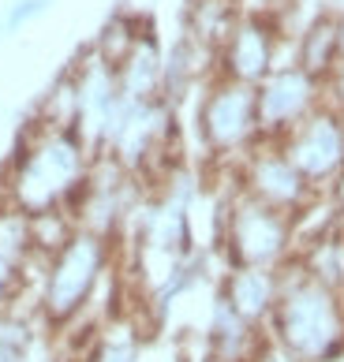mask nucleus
Returning a JSON list of instances; mask_svg holds the SVG:
<instances>
[{
	"mask_svg": "<svg viewBox=\"0 0 344 362\" xmlns=\"http://www.w3.org/2000/svg\"><path fill=\"white\" fill-rule=\"evenodd\" d=\"M83 355H86V362H139L142 337H139L135 321L116 317V321L98 325V332L90 337V347Z\"/></svg>",
	"mask_w": 344,
	"mask_h": 362,
	"instance_id": "nucleus-16",
	"label": "nucleus"
},
{
	"mask_svg": "<svg viewBox=\"0 0 344 362\" xmlns=\"http://www.w3.org/2000/svg\"><path fill=\"white\" fill-rule=\"evenodd\" d=\"M116 239L75 228L64 243L42 262V284H38V321L45 329H68L90 310L101 280L113 273Z\"/></svg>",
	"mask_w": 344,
	"mask_h": 362,
	"instance_id": "nucleus-3",
	"label": "nucleus"
},
{
	"mask_svg": "<svg viewBox=\"0 0 344 362\" xmlns=\"http://www.w3.org/2000/svg\"><path fill=\"white\" fill-rule=\"evenodd\" d=\"M255 105L262 139L281 142L296 124H303L314 109L326 105V83L303 71L299 64H281L255 86Z\"/></svg>",
	"mask_w": 344,
	"mask_h": 362,
	"instance_id": "nucleus-8",
	"label": "nucleus"
},
{
	"mask_svg": "<svg viewBox=\"0 0 344 362\" xmlns=\"http://www.w3.org/2000/svg\"><path fill=\"white\" fill-rule=\"evenodd\" d=\"M296 64L292 57V37L277 30V23L258 11H240V19L217 49V75L232 83L258 86L273 68Z\"/></svg>",
	"mask_w": 344,
	"mask_h": 362,
	"instance_id": "nucleus-6",
	"label": "nucleus"
},
{
	"mask_svg": "<svg viewBox=\"0 0 344 362\" xmlns=\"http://www.w3.org/2000/svg\"><path fill=\"white\" fill-rule=\"evenodd\" d=\"M94 157L98 153L75 131L42 127L30 119L16 142L4 180H0V202L26 217L68 213L90 176Z\"/></svg>",
	"mask_w": 344,
	"mask_h": 362,
	"instance_id": "nucleus-1",
	"label": "nucleus"
},
{
	"mask_svg": "<svg viewBox=\"0 0 344 362\" xmlns=\"http://www.w3.org/2000/svg\"><path fill=\"white\" fill-rule=\"evenodd\" d=\"M195 131L210 168H236L262 142L255 86L214 75L198 98Z\"/></svg>",
	"mask_w": 344,
	"mask_h": 362,
	"instance_id": "nucleus-5",
	"label": "nucleus"
},
{
	"mask_svg": "<svg viewBox=\"0 0 344 362\" xmlns=\"http://www.w3.org/2000/svg\"><path fill=\"white\" fill-rule=\"evenodd\" d=\"M281 150L299 168V176L311 183L314 194H329V187L344 176V124H340V116L329 105L314 109L303 124H296L281 139Z\"/></svg>",
	"mask_w": 344,
	"mask_h": 362,
	"instance_id": "nucleus-9",
	"label": "nucleus"
},
{
	"mask_svg": "<svg viewBox=\"0 0 344 362\" xmlns=\"http://www.w3.org/2000/svg\"><path fill=\"white\" fill-rule=\"evenodd\" d=\"M75 119H79V90H75L71 71H64L57 83L42 93V101H38V109H34V124L75 131Z\"/></svg>",
	"mask_w": 344,
	"mask_h": 362,
	"instance_id": "nucleus-17",
	"label": "nucleus"
},
{
	"mask_svg": "<svg viewBox=\"0 0 344 362\" xmlns=\"http://www.w3.org/2000/svg\"><path fill=\"white\" fill-rule=\"evenodd\" d=\"M217 299L229 303L247 325L266 329L273 317V306L281 299V269H255V265H224V276L217 284Z\"/></svg>",
	"mask_w": 344,
	"mask_h": 362,
	"instance_id": "nucleus-11",
	"label": "nucleus"
},
{
	"mask_svg": "<svg viewBox=\"0 0 344 362\" xmlns=\"http://www.w3.org/2000/svg\"><path fill=\"white\" fill-rule=\"evenodd\" d=\"M337 49H340V64H344V11H337Z\"/></svg>",
	"mask_w": 344,
	"mask_h": 362,
	"instance_id": "nucleus-21",
	"label": "nucleus"
},
{
	"mask_svg": "<svg viewBox=\"0 0 344 362\" xmlns=\"http://www.w3.org/2000/svg\"><path fill=\"white\" fill-rule=\"evenodd\" d=\"M217 250L224 254V265L285 269L296 258V221L247 198L243 191H229L221 209Z\"/></svg>",
	"mask_w": 344,
	"mask_h": 362,
	"instance_id": "nucleus-4",
	"label": "nucleus"
},
{
	"mask_svg": "<svg viewBox=\"0 0 344 362\" xmlns=\"http://www.w3.org/2000/svg\"><path fill=\"white\" fill-rule=\"evenodd\" d=\"M292 57L303 71H311L314 78H326L340 68V49H337V16L322 11L314 16L303 30L292 37Z\"/></svg>",
	"mask_w": 344,
	"mask_h": 362,
	"instance_id": "nucleus-13",
	"label": "nucleus"
},
{
	"mask_svg": "<svg viewBox=\"0 0 344 362\" xmlns=\"http://www.w3.org/2000/svg\"><path fill=\"white\" fill-rule=\"evenodd\" d=\"M71 78L79 90V119H75V135L83 139L94 153L105 150L116 119L124 112V98H120V83H116V68L105 64L94 49H83V57L71 64Z\"/></svg>",
	"mask_w": 344,
	"mask_h": 362,
	"instance_id": "nucleus-10",
	"label": "nucleus"
},
{
	"mask_svg": "<svg viewBox=\"0 0 344 362\" xmlns=\"http://www.w3.org/2000/svg\"><path fill=\"white\" fill-rule=\"evenodd\" d=\"M232 176H236V191H243L247 198H255V202L270 206V209L288 213L292 221L319 198L311 191V183L299 176V168L288 160L281 142H270V139H262L232 168Z\"/></svg>",
	"mask_w": 344,
	"mask_h": 362,
	"instance_id": "nucleus-7",
	"label": "nucleus"
},
{
	"mask_svg": "<svg viewBox=\"0 0 344 362\" xmlns=\"http://www.w3.org/2000/svg\"><path fill=\"white\" fill-rule=\"evenodd\" d=\"M116 83H120V98L131 105L157 101L165 86V52L154 37V26H147L135 45L127 49V57L116 64Z\"/></svg>",
	"mask_w": 344,
	"mask_h": 362,
	"instance_id": "nucleus-12",
	"label": "nucleus"
},
{
	"mask_svg": "<svg viewBox=\"0 0 344 362\" xmlns=\"http://www.w3.org/2000/svg\"><path fill=\"white\" fill-rule=\"evenodd\" d=\"M292 262L311 280H319V284L344 295V224H333L319 235L303 239V243L296 247Z\"/></svg>",
	"mask_w": 344,
	"mask_h": 362,
	"instance_id": "nucleus-14",
	"label": "nucleus"
},
{
	"mask_svg": "<svg viewBox=\"0 0 344 362\" xmlns=\"http://www.w3.org/2000/svg\"><path fill=\"white\" fill-rule=\"evenodd\" d=\"M266 337L296 362L344 358V295L288 262L281 269V299L273 306Z\"/></svg>",
	"mask_w": 344,
	"mask_h": 362,
	"instance_id": "nucleus-2",
	"label": "nucleus"
},
{
	"mask_svg": "<svg viewBox=\"0 0 344 362\" xmlns=\"http://www.w3.org/2000/svg\"><path fill=\"white\" fill-rule=\"evenodd\" d=\"M38 11H45V0H19V8L8 16V26H23L26 19H34Z\"/></svg>",
	"mask_w": 344,
	"mask_h": 362,
	"instance_id": "nucleus-20",
	"label": "nucleus"
},
{
	"mask_svg": "<svg viewBox=\"0 0 344 362\" xmlns=\"http://www.w3.org/2000/svg\"><path fill=\"white\" fill-rule=\"evenodd\" d=\"M240 19V0H188L183 11V34L206 49H221L229 30Z\"/></svg>",
	"mask_w": 344,
	"mask_h": 362,
	"instance_id": "nucleus-15",
	"label": "nucleus"
},
{
	"mask_svg": "<svg viewBox=\"0 0 344 362\" xmlns=\"http://www.w3.org/2000/svg\"><path fill=\"white\" fill-rule=\"evenodd\" d=\"M326 105L340 116V124H344V64L326 78Z\"/></svg>",
	"mask_w": 344,
	"mask_h": 362,
	"instance_id": "nucleus-19",
	"label": "nucleus"
},
{
	"mask_svg": "<svg viewBox=\"0 0 344 362\" xmlns=\"http://www.w3.org/2000/svg\"><path fill=\"white\" fill-rule=\"evenodd\" d=\"M147 26H150V23H142V19H135V16H113L109 23L101 26V34L94 37V45H90V49H94L105 64H113V68H116V64L127 57V49L135 45V37L147 30Z\"/></svg>",
	"mask_w": 344,
	"mask_h": 362,
	"instance_id": "nucleus-18",
	"label": "nucleus"
},
{
	"mask_svg": "<svg viewBox=\"0 0 344 362\" xmlns=\"http://www.w3.org/2000/svg\"><path fill=\"white\" fill-rule=\"evenodd\" d=\"M64 362H86V355H75V358H64Z\"/></svg>",
	"mask_w": 344,
	"mask_h": 362,
	"instance_id": "nucleus-22",
	"label": "nucleus"
}]
</instances>
